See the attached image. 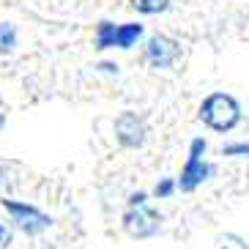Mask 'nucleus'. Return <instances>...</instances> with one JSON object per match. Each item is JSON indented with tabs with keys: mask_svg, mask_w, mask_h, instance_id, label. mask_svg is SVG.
I'll return each mask as SVG.
<instances>
[{
	"mask_svg": "<svg viewBox=\"0 0 249 249\" xmlns=\"http://www.w3.org/2000/svg\"><path fill=\"white\" fill-rule=\"evenodd\" d=\"M142 36H145V28L140 22H121V25H115L112 47H118V50H132Z\"/></svg>",
	"mask_w": 249,
	"mask_h": 249,
	"instance_id": "nucleus-7",
	"label": "nucleus"
},
{
	"mask_svg": "<svg viewBox=\"0 0 249 249\" xmlns=\"http://www.w3.org/2000/svg\"><path fill=\"white\" fill-rule=\"evenodd\" d=\"M197 118L205 129H211V132H216V134H227L244 121V107L233 93H227V90H213V93H208L203 102H200Z\"/></svg>",
	"mask_w": 249,
	"mask_h": 249,
	"instance_id": "nucleus-1",
	"label": "nucleus"
},
{
	"mask_svg": "<svg viewBox=\"0 0 249 249\" xmlns=\"http://www.w3.org/2000/svg\"><path fill=\"white\" fill-rule=\"evenodd\" d=\"M121 227H124V233L129 238L145 241V238H154L156 233H161V213L151 203L137 205V208H126L121 213Z\"/></svg>",
	"mask_w": 249,
	"mask_h": 249,
	"instance_id": "nucleus-4",
	"label": "nucleus"
},
{
	"mask_svg": "<svg viewBox=\"0 0 249 249\" xmlns=\"http://www.w3.org/2000/svg\"><path fill=\"white\" fill-rule=\"evenodd\" d=\"M11 244H14V227L6 219H0V249H8Z\"/></svg>",
	"mask_w": 249,
	"mask_h": 249,
	"instance_id": "nucleus-14",
	"label": "nucleus"
},
{
	"mask_svg": "<svg viewBox=\"0 0 249 249\" xmlns=\"http://www.w3.org/2000/svg\"><path fill=\"white\" fill-rule=\"evenodd\" d=\"M129 6L142 17H156L170 8V0H129Z\"/></svg>",
	"mask_w": 249,
	"mask_h": 249,
	"instance_id": "nucleus-9",
	"label": "nucleus"
},
{
	"mask_svg": "<svg viewBox=\"0 0 249 249\" xmlns=\"http://www.w3.org/2000/svg\"><path fill=\"white\" fill-rule=\"evenodd\" d=\"M222 156H238V159H249V142H227L222 145Z\"/></svg>",
	"mask_w": 249,
	"mask_h": 249,
	"instance_id": "nucleus-13",
	"label": "nucleus"
},
{
	"mask_svg": "<svg viewBox=\"0 0 249 249\" xmlns=\"http://www.w3.org/2000/svg\"><path fill=\"white\" fill-rule=\"evenodd\" d=\"M112 36H115V22L102 19L96 25V50H112Z\"/></svg>",
	"mask_w": 249,
	"mask_h": 249,
	"instance_id": "nucleus-11",
	"label": "nucleus"
},
{
	"mask_svg": "<svg viewBox=\"0 0 249 249\" xmlns=\"http://www.w3.org/2000/svg\"><path fill=\"white\" fill-rule=\"evenodd\" d=\"M19 44V33L14 22H3L0 19V55H11Z\"/></svg>",
	"mask_w": 249,
	"mask_h": 249,
	"instance_id": "nucleus-8",
	"label": "nucleus"
},
{
	"mask_svg": "<svg viewBox=\"0 0 249 249\" xmlns=\"http://www.w3.org/2000/svg\"><path fill=\"white\" fill-rule=\"evenodd\" d=\"M0 205H3L8 222H11L19 233L30 235V238L47 233V230L52 227V216H50V213H44L38 205H33V203L14 200V197H3V200H0Z\"/></svg>",
	"mask_w": 249,
	"mask_h": 249,
	"instance_id": "nucleus-3",
	"label": "nucleus"
},
{
	"mask_svg": "<svg viewBox=\"0 0 249 249\" xmlns=\"http://www.w3.org/2000/svg\"><path fill=\"white\" fill-rule=\"evenodd\" d=\"M99 71H104V74H118L121 71V66H118V63H112V60H99Z\"/></svg>",
	"mask_w": 249,
	"mask_h": 249,
	"instance_id": "nucleus-16",
	"label": "nucleus"
},
{
	"mask_svg": "<svg viewBox=\"0 0 249 249\" xmlns=\"http://www.w3.org/2000/svg\"><path fill=\"white\" fill-rule=\"evenodd\" d=\"M148 203V192H132L129 195V200H126V208H137V205H145Z\"/></svg>",
	"mask_w": 249,
	"mask_h": 249,
	"instance_id": "nucleus-15",
	"label": "nucleus"
},
{
	"mask_svg": "<svg viewBox=\"0 0 249 249\" xmlns=\"http://www.w3.org/2000/svg\"><path fill=\"white\" fill-rule=\"evenodd\" d=\"M173 195H176V178H159L156 186H154V197L167 200V197H173Z\"/></svg>",
	"mask_w": 249,
	"mask_h": 249,
	"instance_id": "nucleus-12",
	"label": "nucleus"
},
{
	"mask_svg": "<svg viewBox=\"0 0 249 249\" xmlns=\"http://www.w3.org/2000/svg\"><path fill=\"white\" fill-rule=\"evenodd\" d=\"M213 249H249V241L241 233H233V230H225L213 238Z\"/></svg>",
	"mask_w": 249,
	"mask_h": 249,
	"instance_id": "nucleus-10",
	"label": "nucleus"
},
{
	"mask_svg": "<svg viewBox=\"0 0 249 249\" xmlns=\"http://www.w3.org/2000/svg\"><path fill=\"white\" fill-rule=\"evenodd\" d=\"M208 154V140L205 137H195L189 142V154H186V161L181 167V176L176 178V192H183V195H192L197 192L213 173V164L205 159Z\"/></svg>",
	"mask_w": 249,
	"mask_h": 249,
	"instance_id": "nucleus-2",
	"label": "nucleus"
},
{
	"mask_svg": "<svg viewBox=\"0 0 249 249\" xmlns=\"http://www.w3.org/2000/svg\"><path fill=\"white\" fill-rule=\"evenodd\" d=\"M181 60V44L167 33H154L145 38V63L156 71L173 69Z\"/></svg>",
	"mask_w": 249,
	"mask_h": 249,
	"instance_id": "nucleus-5",
	"label": "nucleus"
},
{
	"mask_svg": "<svg viewBox=\"0 0 249 249\" xmlns=\"http://www.w3.org/2000/svg\"><path fill=\"white\" fill-rule=\"evenodd\" d=\"M112 129H115L118 145L126 148V151H137V148L145 145V140H148L145 118L140 115V112H134V110H124V112H121V115L115 118Z\"/></svg>",
	"mask_w": 249,
	"mask_h": 249,
	"instance_id": "nucleus-6",
	"label": "nucleus"
}]
</instances>
